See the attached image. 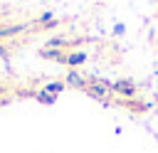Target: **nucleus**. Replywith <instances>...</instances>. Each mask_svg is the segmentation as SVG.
<instances>
[{"mask_svg": "<svg viewBox=\"0 0 158 153\" xmlns=\"http://www.w3.org/2000/svg\"><path fill=\"white\" fill-rule=\"evenodd\" d=\"M86 91H89L91 96H96V99H104V96H109L111 84H106V81H101V79H94V81L86 84Z\"/></svg>", "mask_w": 158, "mask_h": 153, "instance_id": "obj_1", "label": "nucleus"}, {"mask_svg": "<svg viewBox=\"0 0 158 153\" xmlns=\"http://www.w3.org/2000/svg\"><path fill=\"white\" fill-rule=\"evenodd\" d=\"M111 91L118 94V96H136V86H133L131 81H126V79L114 81V84H111Z\"/></svg>", "mask_w": 158, "mask_h": 153, "instance_id": "obj_2", "label": "nucleus"}, {"mask_svg": "<svg viewBox=\"0 0 158 153\" xmlns=\"http://www.w3.org/2000/svg\"><path fill=\"white\" fill-rule=\"evenodd\" d=\"M86 62V52H81V49H72V52H67V67H72V69H77V67H81Z\"/></svg>", "mask_w": 158, "mask_h": 153, "instance_id": "obj_3", "label": "nucleus"}, {"mask_svg": "<svg viewBox=\"0 0 158 153\" xmlns=\"http://www.w3.org/2000/svg\"><path fill=\"white\" fill-rule=\"evenodd\" d=\"M40 57L42 59H49V62H67V52H62V49H52V47H44L42 52H40Z\"/></svg>", "mask_w": 158, "mask_h": 153, "instance_id": "obj_4", "label": "nucleus"}, {"mask_svg": "<svg viewBox=\"0 0 158 153\" xmlns=\"http://www.w3.org/2000/svg\"><path fill=\"white\" fill-rule=\"evenodd\" d=\"M64 84H69V86H86V81H84V76H79V72H69L67 74V81Z\"/></svg>", "mask_w": 158, "mask_h": 153, "instance_id": "obj_5", "label": "nucleus"}, {"mask_svg": "<svg viewBox=\"0 0 158 153\" xmlns=\"http://www.w3.org/2000/svg\"><path fill=\"white\" fill-rule=\"evenodd\" d=\"M64 86H67L64 81H47V84H44V91H49V94H54V96H57V94H62V91H64Z\"/></svg>", "mask_w": 158, "mask_h": 153, "instance_id": "obj_6", "label": "nucleus"}, {"mask_svg": "<svg viewBox=\"0 0 158 153\" xmlns=\"http://www.w3.org/2000/svg\"><path fill=\"white\" fill-rule=\"evenodd\" d=\"M35 99L42 101V104H54V94H49V91H44V89L35 91Z\"/></svg>", "mask_w": 158, "mask_h": 153, "instance_id": "obj_7", "label": "nucleus"}, {"mask_svg": "<svg viewBox=\"0 0 158 153\" xmlns=\"http://www.w3.org/2000/svg\"><path fill=\"white\" fill-rule=\"evenodd\" d=\"M25 27L22 25H7V27H0V37H7V35H17V32H22Z\"/></svg>", "mask_w": 158, "mask_h": 153, "instance_id": "obj_8", "label": "nucleus"}, {"mask_svg": "<svg viewBox=\"0 0 158 153\" xmlns=\"http://www.w3.org/2000/svg\"><path fill=\"white\" fill-rule=\"evenodd\" d=\"M37 22H40V25H47V27H54V25H57V22H54V15H52V12H42Z\"/></svg>", "mask_w": 158, "mask_h": 153, "instance_id": "obj_9", "label": "nucleus"}, {"mask_svg": "<svg viewBox=\"0 0 158 153\" xmlns=\"http://www.w3.org/2000/svg\"><path fill=\"white\" fill-rule=\"evenodd\" d=\"M7 57H10V49L5 44H0V59H7Z\"/></svg>", "mask_w": 158, "mask_h": 153, "instance_id": "obj_10", "label": "nucleus"}]
</instances>
